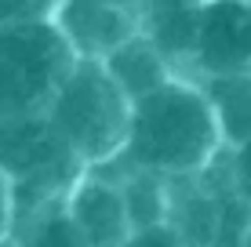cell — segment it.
<instances>
[{"label": "cell", "mask_w": 251, "mask_h": 247, "mask_svg": "<svg viewBox=\"0 0 251 247\" xmlns=\"http://www.w3.org/2000/svg\"><path fill=\"white\" fill-rule=\"evenodd\" d=\"M51 124L88 167H106L120 157L131 124V98L113 80L106 62L73 58L69 73L55 88L48 109Z\"/></svg>", "instance_id": "2"}, {"label": "cell", "mask_w": 251, "mask_h": 247, "mask_svg": "<svg viewBox=\"0 0 251 247\" xmlns=\"http://www.w3.org/2000/svg\"><path fill=\"white\" fill-rule=\"evenodd\" d=\"M222 153H226V138L207 88L197 76L175 73L150 95L131 102L127 142L113 167L153 171L160 178H186L207 171Z\"/></svg>", "instance_id": "1"}, {"label": "cell", "mask_w": 251, "mask_h": 247, "mask_svg": "<svg viewBox=\"0 0 251 247\" xmlns=\"http://www.w3.org/2000/svg\"><path fill=\"white\" fill-rule=\"evenodd\" d=\"M73 66V51L51 19L0 25V120L44 113Z\"/></svg>", "instance_id": "4"}, {"label": "cell", "mask_w": 251, "mask_h": 247, "mask_svg": "<svg viewBox=\"0 0 251 247\" xmlns=\"http://www.w3.org/2000/svg\"><path fill=\"white\" fill-rule=\"evenodd\" d=\"M55 7H58V0H0V25L51 19Z\"/></svg>", "instance_id": "10"}, {"label": "cell", "mask_w": 251, "mask_h": 247, "mask_svg": "<svg viewBox=\"0 0 251 247\" xmlns=\"http://www.w3.org/2000/svg\"><path fill=\"white\" fill-rule=\"evenodd\" d=\"M201 84L207 88V98L219 113L226 149L248 142L251 138V76H215V80H201Z\"/></svg>", "instance_id": "9"}, {"label": "cell", "mask_w": 251, "mask_h": 247, "mask_svg": "<svg viewBox=\"0 0 251 247\" xmlns=\"http://www.w3.org/2000/svg\"><path fill=\"white\" fill-rule=\"evenodd\" d=\"M15 233V189L7 175L0 171V244H7Z\"/></svg>", "instance_id": "12"}, {"label": "cell", "mask_w": 251, "mask_h": 247, "mask_svg": "<svg viewBox=\"0 0 251 247\" xmlns=\"http://www.w3.org/2000/svg\"><path fill=\"white\" fill-rule=\"evenodd\" d=\"M51 22L73 58L106 62L124 40L142 33V7L135 0H58Z\"/></svg>", "instance_id": "6"}, {"label": "cell", "mask_w": 251, "mask_h": 247, "mask_svg": "<svg viewBox=\"0 0 251 247\" xmlns=\"http://www.w3.org/2000/svg\"><path fill=\"white\" fill-rule=\"evenodd\" d=\"M226 167H229V178H233V185H237V193L251 207V138L226 149Z\"/></svg>", "instance_id": "11"}, {"label": "cell", "mask_w": 251, "mask_h": 247, "mask_svg": "<svg viewBox=\"0 0 251 247\" xmlns=\"http://www.w3.org/2000/svg\"><path fill=\"white\" fill-rule=\"evenodd\" d=\"M66 211L88 247L131 244V236H135L124 185L106 167H88L76 178L73 189L66 193Z\"/></svg>", "instance_id": "7"}, {"label": "cell", "mask_w": 251, "mask_h": 247, "mask_svg": "<svg viewBox=\"0 0 251 247\" xmlns=\"http://www.w3.org/2000/svg\"><path fill=\"white\" fill-rule=\"evenodd\" d=\"M0 171L15 189V229H19L44 207L66 200L88 164L73 153L48 113H25L0 120Z\"/></svg>", "instance_id": "3"}, {"label": "cell", "mask_w": 251, "mask_h": 247, "mask_svg": "<svg viewBox=\"0 0 251 247\" xmlns=\"http://www.w3.org/2000/svg\"><path fill=\"white\" fill-rule=\"evenodd\" d=\"M186 76H251V0H197Z\"/></svg>", "instance_id": "5"}, {"label": "cell", "mask_w": 251, "mask_h": 247, "mask_svg": "<svg viewBox=\"0 0 251 247\" xmlns=\"http://www.w3.org/2000/svg\"><path fill=\"white\" fill-rule=\"evenodd\" d=\"M106 69L113 73V80L124 88V95L131 102L142 98V95H150L153 88H160L164 80H171V76L178 73L175 62L164 55L160 44L146 29L135 33L131 40H124V44L106 58Z\"/></svg>", "instance_id": "8"}]
</instances>
